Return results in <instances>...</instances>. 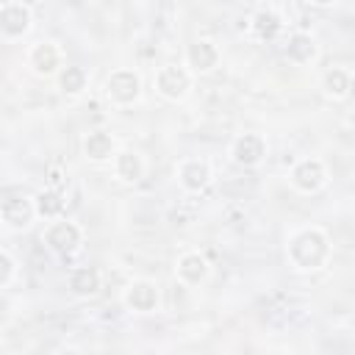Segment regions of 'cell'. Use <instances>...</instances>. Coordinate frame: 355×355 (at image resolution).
<instances>
[{
	"label": "cell",
	"instance_id": "277c9868",
	"mask_svg": "<svg viewBox=\"0 0 355 355\" xmlns=\"http://www.w3.org/2000/svg\"><path fill=\"white\" fill-rule=\"evenodd\" d=\"M153 86L166 103H180L189 97V92L194 86V75L189 72L186 64H164L155 69Z\"/></svg>",
	"mask_w": 355,
	"mask_h": 355
},
{
	"label": "cell",
	"instance_id": "d4e9b609",
	"mask_svg": "<svg viewBox=\"0 0 355 355\" xmlns=\"http://www.w3.org/2000/svg\"><path fill=\"white\" fill-rule=\"evenodd\" d=\"M269 355H291V352H286V349H275V352H269Z\"/></svg>",
	"mask_w": 355,
	"mask_h": 355
},
{
	"label": "cell",
	"instance_id": "3957f363",
	"mask_svg": "<svg viewBox=\"0 0 355 355\" xmlns=\"http://www.w3.org/2000/svg\"><path fill=\"white\" fill-rule=\"evenodd\" d=\"M42 241H44V247H47L50 252H55V255H61V258H69V255H75V252L80 250V244H83V227H80L75 219L61 216V219H53V222L44 225Z\"/></svg>",
	"mask_w": 355,
	"mask_h": 355
},
{
	"label": "cell",
	"instance_id": "5b68a950",
	"mask_svg": "<svg viewBox=\"0 0 355 355\" xmlns=\"http://www.w3.org/2000/svg\"><path fill=\"white\" fill-rule=\"evenodd\" d=\"M25 67L36 75V78H58V72L67 67L64 64V50L58 42L53 39H39L28 47L25 53Z\"/></svg>",
	"mask_w": 355,
	"mask_h": 355
},
{
	"label": "cell",
	"instance_id": "2e32d148",
	"mask_svg": "<svg viewBox=\"0 0 355 355\" xmlns=\"http://www.w3.org/2000/svg\"><path fill=\"white\" fill-rule=\"evenodd\" d=\"M283 53H286V58H288L291 64H297V67H311V64L319 61V42H316V36L308 33V31H294V33H288Z\"/></svg>",
	"mask_w": 355,
	"mask_h": 355
},
{
	"label": "cell",
	"instance_id": "7c38bea8",
	"mask_svg": "<svg viewBox=\"0 0 355 355\" xmlns=\"http://www.w3.org/2000/svg\"><path fill=\"white\" fill-rule=\"evenodd\" d=\"M36 202H33V194H8L3 202H0V222L8 233H19V230H28L36 219Z\"/></svg>",
	"mask_w": 355,
	"mask_h": 355
},
{
	"label": "cell",
	"instance_id": "cb8c5ba5",
	"mask_svg": "<svg viewBox=\"0 0 355 355\" xmlns=\"http://www.w3.org/2000/svg\"><path fill=\"white\" fill-rule=\"evenodd\" d=\"M53 355H83L78 347H61V349H55Z\"/></svg>",
	"mask_w": 355,
	"mask_h": 355
},
{
	"label": "cell",
	"instance_id": "8992f818",
	"mask_svg": "<svg viewBox=\"0 0 355 355\" xmlns=\"http://www.w3.org/2000/svg\"><path fill=\"white\" fill-rule=\"evenodd\" d=\"M327 180H330L327 164L316 155H305L288 169V186L300 194H316L327 186Z\"/></svg>",
	"mask_w": 355,
	"mask_h": 355
},
{
	"label": "cell",
	"instance_id": "52a82bcc",
	"mask_svg": "<svg viewBox=\"0 0 355 355\" xmlns=\"http://www.w3.org/2000/svg\"><path fill=\"white\" fill-rule=\"evenodd\" d=\"M33 28V8L22 0H6L0 3V39L3 42H19Z\"/></svg>",
	"mask_w": 355,
	"mask_h": 355
},
{
	"label": "cell",
	"instance_id": "9a60e30c",
	"mask_svg": "<svg viewBox=\"0 0 355 355\" xmlns=\"http://www.w3.org/2000/svg\"><path fill=\"white\" fill-rule=\"evenodd\" d=\"M247 25H250V33L258 39V42H272V39H277L280 33H283V14L275 8V6H258L252 14H250V19H247Z\"/></svg>",
	"mask_w": 355,
	"mask_h": 355
},
{
	"label": "cell",
	"instance_id": "7a4b0ae2",
	"mask_svg": "<svg viewBox=\"0 0 355 355\" xmlns=\"http://www.w3.org/2000/svg\"><path fill=\"white\" fill-rule=\"evenodd\" d=\"M141 75L133 67H116L103 80V97L114 108H130L141 100Z\"/></svg>",
	"mask_w": 355,
	"mask_h": 355
},
{
	"label": "cell",
	"instance_id": "30bf717a",
	"mask_svg": "<svg viewBox=\"0 0 355 355\" xmlns=\"http://www.w3.org/2000/svg\"><path fill=\"white\" fill-rule=\"evenodd\" d=\"M122 305L130 313H155L161 308V288L150 277H133L122 288Z\"/></svg>",
	"mask_w": 355,
	"mask_h": 355
},
{
	"label": "cell",
	"instance_id": "6da1fadb",
	"mask_svg": "<svg viewBox=\"0 0 355 355\" xmlns=\"http://www.w3.org/2000/svg\"><path fill=\"white\" fill-rule=\"evenodd\" d=\"M330 255H333L330 236L319 225H302L291 230L286 239V261L294 272H302V275L319 272L330 263Z\"/></svg>",
	"mask_w": 355,
	"mask_h": 355
},
{
	"label": "cell",
	"instance_id": "d6986e66",
	"mask_svg": "<svg viewBox=\"0 0 355 355\" xmlns=\"http://www.w3.org/2000/svg\"><path fill=\"white\" fill-rule=\"evenodd\" d=\"M319 89H322V94H324L327 100H333V103L347 100L349 92H352V75H349V69H344V67H330V69H324V72H322V80H319Z\"/></svg>",
	"mask_w": 355,
	"mask_h": 355
},
{
	"label": "cell",
	"instance_id": "ffe728a7",
	"mask_svg": "<svg viewBox=\"0 0 355 355\" xmlns=\"http://www.w3.org/2000/svg\"><path fill=\"white\" fill-rule=\"evenodd\" d=\"M55 86H58V92L67 94V97H80V94L89 89V72H86V67L67 64V67L58 72Z\"/></svg>",
	"mask_w": 355,
	"mask_h": 355
},
{
	"label": "cell",
	"instance_id": "7402d4cb",
	"mask_svg": "<svg viewBox=\"0 0 355 355\" xmlns=\"http://www.w3.org/2000/svg\"><path fill=\"white\" fill-rule=\"evenodd\" d=\"M19 277V261L11 250H0V288H11V283Z\"/></svg>",
	"mask_w": 355,
	"mask_h": 355
},
{
	"label": "cell",
	"instance_id": "603a6c76",
	"mask_svg": "<svg viewBox=\"0 0 355 355\" xmlns=\"http://www.w3.org/2000/svg\"><path fill=\"white\" fill-rule=\"evenodd\" d=\"M47 186L61 191V186H64V172H61L58 166H50V169H47Z\"/></svg>",
	"mask_w": 355,
	"mask_h": 355
},
{
	"label": "cell",
	"instance_id": "44dd1931",
	"mask_svg": "<svg viewBox=\"0 0 355 355\" xmlns=\"http://www.w3.org/2000/svg\"><path fill=\"white\" fill-rule=\"evenodd\" d=\"M33 202H36V214H39V219H47V222H53V219H61L64 216V191H58V189H50V186H44V189H39L36 194H33Z\"/></svg>",
	"mask_w": 355,
	"mask_h": 355
},
{
	"label": "cell",
	"instance_id": "e0dca14e",
	"mask_svg": "<svg viewBox=\"0 0 355 355\" xmlns=\"http://www.w3.org/2000/svg\"><path fill=\"white\" fill-rule=\"evenodd\" d=\"M111 166H114V178L119 183H125V186H136L147 172L144 155L139 150H133V147H119V153L114 155Z\"/></svg>",
	"mask_w": 355,
	"mask_h": 355
},
{
	"label": "cell",
	"instance_id": "ba28073f",
	"mask_svg": "<svg viewBox=\"0 0 355 355\" xmlns=\"http://www.w3.org/2000/svg\"><path fill=\"white\" fill-rule=\"evenodd\" d=\"M227 155H230L233 164H239V166H244V169H252V166H261V164L266 161L269 144H266V139H263L261 133L244 130V133L233 136V141H230V147H227Z\"/></svg>",
	"mask_w": 355,
	"mask_h": 355
},
{
	"label": "cell",
	"instance_id": "5bb4252c",
	"mask_svg": "<svg viewBox=\"0 0 355 355\" xmlns=\"http://www.w3.org/2000/svg\"><path fill=\"white\" fill-rule=\"evenodd\" d=\"M80 150L86 155V161L92 164H105V161H114V155L119 153V144H116V136L105 128H94L83 136L80 141Z\"/></svg>",
	"mask_w": 355,
	"mask_h": 355
},
{
	"label": "cell",
	"instance_id": "8fae6325",
	"mask_svg": "<svg viewBox=\"0 0 355 355\" xmlns=\"http://www.w3.org/2000/svg\"><path fill=\"white\" fill-rule=\"evenodd\" d=\"M183 64L189 67V72L197 78V75H211L219 64H222V50L214 39L208 36H197L186 44V53H183Z\"/></svg>",
	"mask_w": 355,
	"mask_h": 355
},
{
	"label": "cell",
	"instance_id": "9c48e42d",
	"mask_svg": "<svg viewBox=\"0 0 355 355\" xmlns=\"http://www.w3.org/2000/svg\"><path fill=\"white\" fill-rule=\"evenodd\" d=\"M175 178H178V186L186 194H202L211 186V180H214V166H211L208 158L189 155V158H180L178 161Z\"/></svg>",
	"mask_w": 355,
	"mask_h": 355
},
{
	"label": "cell",
	"instance_id": "ac0fdd59",
	"mask_svg": "<svg viewBox=\"0 0 355 355\" xmlns=\"http://www.w3.org/2000/svg\"><path fill=\"white\" fill-rule=\"evenodd\" d=\"M67 286H69L72 297H78V300H92V297H97L100 288H103V275H100L97 266H75V269L69 272V277H67Z\"/></svg>",
	"mask_w": 355,
	"mask_h": 355
},
{
	"label": "cell",
	"instance_id": "4fadbf2b",
	"mask_svg": "<svg viewBox=\"0 0 355 355\" xmlns=\"http://www.w3.org/2000/svg\"><path fill=\"white\" fill-rule=\"evenodd\" d=\"M208 275H211V263H208V258L200 250H186V252L178 255V261H175V277L186 288L202 286L208 280Z\"/></svg>",
	"mask_w": 355,
	"mask_h": 355
}]
</instances>
